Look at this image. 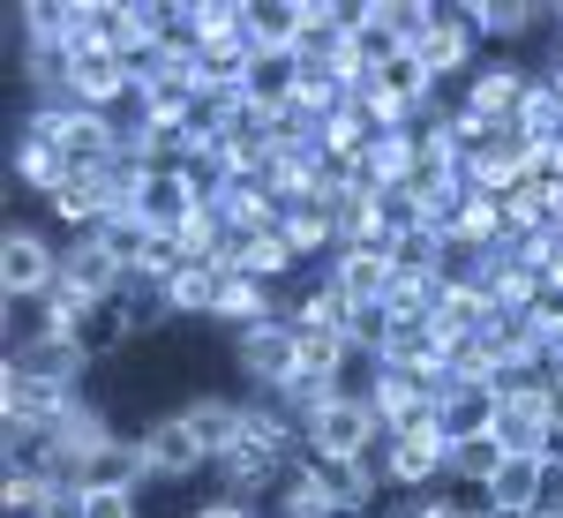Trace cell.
<instances>
[{"label":"cell","mask_w":563,"mask_h":518,"mask_svg":"<svg viewBox=\"0 0 563 518\" xmlns=\"http://www.w3.org/2000/svg\"><path fill=\"white\" fill-rule=\"evenodd\" d=\"M549 345H556V353H563V331H556V339H549Z\"/></svg>","instance_id":"obj_30"},{"label":"cell","mask_w":563,"mask_h":518,"mask_svg":"<svg viewBox=\"0 0 563 518\" xmlns=\"http://www.w3.org/2000/svg\"><path fill=\"white\" fill-rule=\"evenodd\" d=\"M68 98H76L84 113H113L121 98H135L129 60H121L113 45H84V53H76V76H68Z\"/></svg>","instance_id":"obj_12"},{"label":"cell","mask_w":563,"mask_h":518,"mask_svg":"<svg viewBox=\"0 0 563 518\" xmlns=\"http://www.w3.org/2000/svg\"><path fill=\"white\" fill-rule=\"evenodd\" d=\"M541 459H549V466H556V474H563V429L549 436V451H541Z\"/></svg>","instance_id":"obj_28"},{"label":"cell","mask_w":563,"mask_h":518,"mask_svg":"<svg viewBox=\"0 0 563 518\" xmlns=\"http://www.w3.org/2000/svg\"><path fill=\"white\" fill-rule=\"evenodd\" d=\"M331 286H339L346 308H368V301H384L390 286H398V263H390L384 241H353V249L331 256Z\"/></svg>","instance_id":"obj_11"},{"label":"cell","mask_w":563,"mask_h":518,"mask_svg":"<svg viewBox=\"0 0 563 518\" xmlns=\"http://www.w3.org/2000/svg\"><path fill=\"white\" fill-rule=\"evenodd\" d=\"M188 518H263V504H241V496H203Z\"/></svg>","instance_id":"obj_27"},{"label":"cell","mask_w":563,"mask_h":518,"mask_svg":"<svg viewBox=\"0 0 563 518\" xmlns=\"http://www.w3.org/2000/svg\"><path fill=\"white\" fill-rule=\"evenodd\" d=\"M533 84H541V68L533 60H511V53H488L474 76H466V90H451L474 121H488V129H519L526 98H533Z\"/></svg>","instance_id":"obj_2"},{"label":"cell","mask_w":563,"mask_h":518,"mask_svg":"<svg viewBox=\"0 0 563 518\" xmlns=\"http://www.w3.org/2000/svg\"><path fill=\"white\" fill-rule=\"evenodd\" d=\"M488 504H496V518H533V504H541V459H504L496 481H488Z\"/></svg>","instance_id":"obj_20"},{"label":"cell","mask_w":563,"mask_h":518,"mask_svg":"<svg viewBox=\"0 0 563 518\" xmlns=\"http://www.w3.org/2000/svg\"><path fill=\"white\" fill-rule=\"evenodd\" d=\"M549 436H556V414H549V398H541V390H504L496 443H504L511 459H541V451H549Z\"/></svg>","instance_id":"obj_14"},{"label":"cell","mask_w":563,"mask_h":518,"mask_svg":"<svg viewBox=\"0 0 563 518\" xmlns=\"http://www.w3.org/2000/svg\"><path fill=\"white\" fill-rule=\"evenodd\" d=\"M225 361H233V376L249 398H271V390H286L301 376V353H294V323L286 316H271V323H249V331H233L225 339Z\"/></svg>","instance_id":"obj_1"},{"label":"cell","mask_w":563,"mask_h":518,"mask_svg":"<svg viewBox=\"0 0 563 518\" xmlns=\"http://www.w3.org/2000/svg\"><path fill=\"white\" fill-rule=\"evenodd\" d=\"M53 278H60V233H45L31 218H8V233H0V301L53 294Z\"/></svg>","instance_id":"obj_3"},{"label":"cell","mask_w":563,"mask_h":518,"mask_svg":"<svg viewBox=\"0 0 563 518\" xmlns=\"http://www.w3.org/2000/svg\"><path fill=\"white\" fill-rule=\"evenodd\" d=\"M196 211H203V203H196V188H188L180 166H151L143 180H135V196H129V218H143L151 233H180Z\"/></svg>","instance_id":"obj_8"},{"label":"cell","mask_w":563,"mask_h":518,"mask_svg":"<svg viewBox=\"0 0 563 518\" xmlns=\"http://www.w3.org/2000/svg\"><path fill=\"white\" fill-rule=\"evenodd\" d=\"M180 421L196 429V443L211 459H225L249 436V390H196V398H180Z\"/></svg>","instance_id":"obj_10"},{"label":"cell","mask_w":563,"mask_h":518,"mask_svg":"<svg viewBox=\"0 0 563 518\" xmlns=\"http://www.w3.org/2000/svg\"><path fill=\"white\" fill-rule=\"evenodd\" d=\"M526 323H533L541 339H556V331H563V278H533V294H526Z\"/></svg>","instance_id":"obj_24"},{"label":"cell","mask_w":563,"mask_h":518,"mask_svg":"<svg viewBox=\"0 0 563 518\" xmlns=\"http://www.w3.org/2000/svg\"><path fill=\"white\" fill-rule=\"evenodd\" d=\"M135 443H143V459H151L158 488H180V481H203V474H211V451H203V443H196V429L180 421V406H158V414H143Z\"/></svg>","instance_id":"obj_4"},{"label":"cell","mask_w":563,"mask_h":518,"mask_svg":"<svg viewBox=\"0 0 563 518\" xmlns=\"http://www.w3.org/2000/svg\"><path fill=\"white\" fill-rule=\"evenodd\" d=\"M45 339H68L53 294H15V301H0V353H8V361L31 353V345H45Z\"/></svg>","instance_id":"obj_15"},{"label":"cell","mask_w":563,"mask_h":518,"mask_svg":"<svg viewBox=\"0 0 563 518\" xmlns=\"http://www.w3.org/2000/svg\"><path fill=\"white\" fill-rule=\"evenodd\" d=\"M84 518H143V496H113V488H84Z\"/></svg>","instance_id":"obj_26"},{"label":"cell","mask_w":563,"mask_h":518,"mask_svg":"<svg viewBox=\"0 0 563 518\" xmlns=\"http://www.w3.org/2000/svg\"><path fill=\"white\" fill-rule=\"evenodd\" d=\"M301 443H308V459H376V451H384V421H376V406L331 398L301 429Z\"/></svg>","instance_id":"obj_5"},{"label":"cell","mask_w":563,"mask_h":518,"mask_svg":"<svg viewBox=\"0 0 563 518\" xmlns=\"http://www.w3.org/2000/svg\"><path fill=\"white\" fill-rule=\"evenodd\" d=\"M113 308H121V323H129L135 345L151 339V331H166V323H180V316H174V294H166V286H151V278H129Z\"/></svg>","instance_id":"obj_19"},{"label":"cell","mask_w":563,"mask_h":518,"mask_svg":"<svg viewBox=\"0 0 563 518\" xmlns=\"http://www.w3.org/2000/svg\"><path fill=\"white\" fill-rule=\"evenodd\" d=\"M0 518H53V488L45 481H8V511Z\"/></svg>","instance_id":"obj_25"},{"label":"cell","mask_w":563,"mask_h":518,"mask_svg":"<svg viewBox=\"0 0 563 518\" xmlns=\"http://www.w3.org/2000/svg\"><path fill=\"white\" fill-rule=\"evenodd\" d=\"M308 488L331 511H376L384 504V474L376 459H308Z\"/></svg>","instance_id":"obj_7"},{"label":"cell","mask_w":563,"mask_h":518,"mask_svg":"<svg viewBox=\"0 0 563 518\" xmlns=\"http://www.w3.org/2000/svg\"><path fill=\"white\" fill-rule=\"evenodd\" d=\"M398 331H406V323H398L384 301H368V308H353V316H346V339L361 345V353H390V345H398Z\"/></svg>","instance_id":"obj_23"},{"label":"cell","mask_w":563,"mask_h":518,"mask_svg":"<svg viewBox=\"0 0 563 518\" xmlns=\"http://www.w3.org/2000/svg\"><path fill=\"white\" fill-rule=\"evenodd\" d=\"M504 459H511V451H504L496 436H474V443H451V481H474V488H488Z\"/></svg>","instance_id":"obj_22"},{"label":"cell","mask_w":563,"mask_h":518,"mask_svg":"<svg viewBox=\"0 0 563 518\" xmlns=\"http://www.w3.org/2000/svg\"><path fill=\"white\" fill-rule=\"evenodd\" d=\"M225 286H233V271H218V263H188L166 294H174V316H180V323H218Z\"/></svg>","instance_id":"obj_17"},{"label":"cell","mask_w":563,"mask_h":518,"mask_svg":"<svg viewBox=\"0 0 563 518\" xmlns=\"http://www.w3.org/2000/svg\"><path fill=\"white\" fill-rule=\"evenodd\" d=\"M76 488H113V496H143V488H158V474H151V459H143L135 429L106 436L84 466H76Z\"/></svg>","instance_id":"obj_6"},{"label":"cell","mask_w":563,"mask_h":518,"mask_svg":"<svg viewBox=\"0 0 563 518\" xmlns=\"http://www.w3.org/2000/svg\"><path fill=\"white\" fill-rule=\"evenodd\" d=\"M308 31V0H249V45L256 53H294Z\"/></svg>","instance_id":"obj_18"},{"label":"cell","mask_w":563,"mask_h":518,"mask_svg":"<svg viewBox=\"0 0 563 518\" xmlns=\"http://www.w3.org/2000/svg\"><path fill=\"white\" fill-rule=\"evenodd\" d=\"M496 414H504V390L496 384H451L443 398H435V436H443V443L496 436Z\"/></svg>","instance_id":"obj_13"},{"label":"cell","mask_w":563,"mask_h":518,"mask_svg":"<svg viewBox=\"0 0 563 518\" xmlns=\"http://www.w3.org/2000/svg\"><path fill=\"white\" fill-rule=\"evenodd\" d=\"M316 518H376V511H331V504H323V511H316Z\"/></svg>","instance_id":"obj_29"},{"label":"cell","mask_w":563,"mask_h":518,"mask_svg":"<svg viewBox=\"0 0 563 518\" xmlns=\"http://www.w3.org/2000/svg\"><path fill=\"white\" fill-rule=\"evenodd\" d=\"M98 241H106V256L121 263V271H143V256H151V241H158V233H151V225H143V218H113V225H98Z\"/></svg>","instance_id":"obj_21"},{"label":"cell","mask_w":563,"mask_h":518,"mask_svg":"<svg viewBox=\"0 0 563 518\" xmlns=\"http://www.w3.org/2000/svg\"><path fill=\"white\" fill-rule=\"evenodd\" d=\"M0 376H23V384H45V390H90L98 361L76 339H45L31 353H15V361H0Z\"/></svg>","instance_id":"obj_9"},{"label":"cell","mask_w":563,"mask_h":518,"mask_svg":"<svg viewBox=\"0 0 563 518\" xmlns=\"http://www.w3.org/2000/svg\"><path fill=\"white\" fill-rule=\"evenodd\" d=\"M301 98V53H256L241 76V106L249 113H286Z\"/></svg>","instance_id":"obj_16"}]
</instances>
